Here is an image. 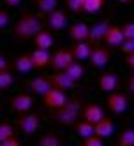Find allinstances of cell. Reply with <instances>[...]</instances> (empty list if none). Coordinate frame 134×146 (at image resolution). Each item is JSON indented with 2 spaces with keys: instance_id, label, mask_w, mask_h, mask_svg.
<instances>
[{
  "instance_id": "60d3db41",
  "label": "cell",
  "mask_w": 134,
  "mask_h": 146,
  "mask_svg": "<svg viewBox=\"0 0 134 146\" xmlns=\"http://www.w3.org/2000/svg\"><path fill=\"white\" fill-rule=\"evenodd\" d=\"M0 92H2V90H0Z\"/></svg>"
},
{
  "instance_id": "7c38bea8",
  "label": "cell",
  "mask_w": 134,
  "mask_h": 146,
  "mask_svg": "<svg viewBox=\"0 0 134 146\" xmlns=\"http://www.w3.org/2000/svg\"><path fill=\"white\" fill-rule=\"evenodd\" d=\"M102 116H106L104 114V109H102L99 104H95V102H88V104H85V108H83V120H87L88 123H97Z\"/></svg>"
},
{
  "instance_id": "74e56055",
  "label": "cell",
  "mask_w": 134,
  "mask_h": 146,
  "mask_svg": "<svg viewBox=\"0 0 134 146\" xmlns=\"http://www.w3.org/2000/svg\"><path fill=\"white\" fill-rule=\"evenodd\" d=\"M5 69H9V64H7V60L0 55V70H5Z\"/></svg>"
},
{
  "instance_id": "3957f363",
  "label": "cell",
  "mask_w": 134,
  "mask_h": 146,
  "mask_svg": "<svg viewBox=\"0 0 134 146\" xmlns=\"http://www.w3.org/2000/svg\"><path fill=\"white\" fill-rule=\"evenodd\" d=\"M41 127V118L35 113H21L18 118V129L25 135H34Z\"/></svg>"
},
{
  "instance_id": "f1b7e54d",
  "label": "cell",
  "mask_w": 134,
  "mask_h": 146,
  "mask_svg": "<svg viewBox=\"0 0 134 146\" xmlns=\"http://www.w3.org/2000/svg\"><path fill=\"white\" fill-rule=\"evenodd\" d=\"M13 134H16L14 125L7 123V121H2V123H0V143H2L4 139H7L9 135H13Z\"/></svg>"
},
{
  "instance_id": "5b68a950",
  "label": "cell",
  "mask_w": 134,
  "mask_h": 146,
  "mask_svg": "<svg viewBox=\"0 0 134 146\" xmlns=\"http://www.w3.org/2000/svg\"><path fill=\"white\" fill-rule=\"evenodd\" d=\"M90 64L97 67V69H102V67H106L109 64V60H111V51L106 48V46H92V51H90Z\"/></svg>"
},
{
  "instance_id": "4fadbf2b",
  "label": "cell",
  "mask_w": 134,
  "mask_h": 146,
  "mask_svg": "<svg viewBox=\"0 0 134 146\" xmlns=\"http://www.w3.org/2000/svg\"><path fill=\"white\" fill-rule=\"evenodd\" d=\"M113 132H115V125H113V120L108 116H102L97 123H94V134L102 139L111 137Z\"/></svg>"
},
{
  "instance_id": "ac0fdd59",
  "label": "cell",
  "mask_w": 134,
  "mask_h": 146,
  "mask_svg": "<svg viewBox=\"0 0 134 146\" xmlns=\"http://www.w3.org/2000/svg\"><path fill=\"white\" fill-rule=\"evenodd\" d=\"M71 51H73V56H74V60H78V62H83V60H88V56H90L92 44L88 42V40H76V42H74V46L71 48Z\"/></svg>"
},
{
  "instance_id": "ffe728a7",
  "label": "cell",
  "mask_w": 134,
  "mask_h": 146,
  "mask_svg": "<svg viewBox=\"0 0 134 146\" xmlns=\"http://www.w3.org/2000/svg\"><path fill=\"white\" fill-rule=\"evenodd\" d=\"M88 30H90V27L87 23L78 21V23L69 27V37L73 39L74 42H76V40H87L88 39Z\"/></svg>"
},
{
  "instance_id": "30bf717a",
  "label": "cell",
  "mask_w": 134,
  "mask_h": 146,
  "mask_svg": "<svg viewBox=\"0 0 134 146\" xmlns=\"http://www.w3.org/2000/svg\"><path fill=\"white\" fill-rule=\"evenodd\" d=\"M49 81H51V85H53L55 88H60V90H73L78 83L71 78L65 70H57V72H53V74L49 76Z\"/></svg>"
},
{
  "instance_id": "9c48e42d",
  "label": "cell",
  "mask_w": 134,
  "mask_h": 146,
  "mask_svg": "<svg viewBox=\"0 0 134 146\" xmlns=\"http://www.w3.org/2000/svg\"><path fill=\"white\" fill-rule=\"evenodd\" d=\"M109 21L108 19H101V21H97L95 25H92L90 30H88V42L92 46H99L104 42V34H106V28H108Z\"/></svg>"
},
{
  "instance_id": "4dcf8cb0",
  "label": "cell",
  "mask_w": 134,
  "mask_h": 146,
  "mask_svg": "<svg viewBox=\"0 0 134 146\" xmlns=\"http://www.w3.org/2000/svg\"><path fill=\"white\" fill-rule=\"evenodd\" d=\"M83 4L85 0H67V9L73 13H83Z\"/></svg>"
},
{
  "instance_id": "4316f807",
  "label": "cell",
  "mask_w": 134,
  "mask_h": 146,
  "mask_svg": "<svg viewBox=\"0 0 134 146\" xmlns=\"http://www.w3.org/2000/svg\"><path fill=\"white\" fill-rule=\"evenodd\" d=\"M35 5L39 7V11L41 13H51V11H55L57 5H58V0H35Z\"/></svg>"
},
{
  "instance_id": "52a82bcc",
  "label": "cell",
  "mask_w": 134,
  "mask_h": 146,
  "mask_svg": "<svg viewBox=\"0 0 134 146\" xmlns=\"http://www.w3.org/2000/svg\"><path fill=\"white\" fill-rule=\"evenodd\" d=\"M9 106H11V109L18 114H21V113H28L30 109H32L34 106V97L30 95V93H16V95L9 100Z\"/></svg>"
},
{
  "instance_id": "d590c367",
  "label": "cell",
  "mask_w": 134,
  "mask_h": 146,
  "mask_svg": "<svg viewBox=\"0 0 134 146\" xmlns=\"http://www.w3.org/2000/svg\"><path fill=\"white\" fill-rule=\"evenodd\" d=\"M125 65L131 70H134V51H132V53H129V55H125Z\"/></svg>"
},
{
  "instance_id": "9a60e30c",
  "label": "cell",
  "mask_w": 134,
  "mask_h": 146,
  "mask_svg": "<svg viewBox=\"0 0 134 146\" xmlns=\"http://www.w3.org/2000/svg\"><path fill=\"white\" fill-rule=\"evenodd\" d=\"M30 58H32V65L34 69H44L51 64V55H49V49H34L30 53Z\"/></svg>"
},
{
  "instance_id": "e575fe53",
  "label": "cell",
  "mask_w": 134,
  "mask_h": 146,
  "mask_svg": "<svg viewBox=\"0 0 134 146\" xmlns=\"http://www.w3.org/2000/svg\"><path fill=\"white\" fill-rule=\"evenodd\" d=\"M0 146H19V139L13 134V135H9L7 139H4L2 143H0Z\"/></svg>"
},
{
  "instance_id": "83f0119b",
  "label": "cell",
  "mask_w": 134,
  "mask_h": 146,
  "mask_svg": "<svg viewBox=\"0 0 134 146\" xmlns=\"http://www.w3.org/2000/svg\"><path fill=\"white\" fill-rule=\"evenodd\" d=\"M14 83V76L9 72V69H5V70H0V90H5V88H9Z\"/></svg>"
},
{
  "instance_id": "484cf974",
  "label": "cell",
  "mask_w": 134,
  "mask_h": 146,
  "mask_svg": "<svg viewBox=\"0 0 134 146\" xmlns=\"http://www.w3.org/2000/svg\"><path fill=\"white\" fill-rule=\"evenodd\" d=\"M60 137L58 135H55V134H43L39 137V146H60Z\"/></svg>"
},
{
  "instance_id": "6da1fadb",
  "label": "cell",
  "mask_w": 134,
  "mask_h": 146,
  "mask_svg": "<svg viewBox=\"0 0 134 146\" xmlns=\"http://www.w3.org/2000/svg\"><path fill=\"white\" fill-rule=\"evenodd\" d=\"M39 30H43V23L34 13H21L18 16V21L14 23L13 35L16 40H30Z\"/></svg>"
},
{
  "instance_id": "8fae6325",
  "label": "cell",
  "mask_w": 134,
  "mask_h": 146,
  "mask_svg": "<svg viewBox=\"0 0 134 146\" xmlns=\"http://www.w3.org/2000/svg\"><path fill=\"white\" fill-rule=\"evenodd\" d=\"M97 85H99V90L104 92V93H109L113 90H117L118 86V76L111 70H104L99 74V79H97Z\"/></svg>"
},
{
  "instance_id": "1f68e13d",
  "label": "cell",
  "mask_w": 134,
  "mask_h": 146,
  "mask_svg": "<svg viewBox=\"0 0 134 146\" xmlns=\"http://www.w3.org/2000/svg\"><path fill=\"white\" fill-rule=\"evenodd\" d=\"M118 48H120L122 53H125V55L132 53V51H134V39H123Z\"/></svg>"
},
{
  "instance_id": "5bb4252c",
  "label": "cell",
  "mask_w": 134,
  "mask_h": 146,
  "mask_svg": "<svg viewBox=\"0 0 134 146\" xmlns=\"http://www.w3.org/2000/svg\"><path fill=\"white\" fill-rule=\"evenodd\" d=\"M123 40V34H122V28L118 25H108L106 28V34H104V42L111 48H118L120 42Z\"/></svg>"
},
{
  "instance_id": "d6a6232c",
  "label": "cell",
  "mask_w": 134,
  "mask_h": 146,
  "mask_svg": "<svg viewBox=\"0 0 134 146\" xmlns=\"http://www.w3.org/2000/svg\"><path fill=\"white\" fill-rule=\"evenodd\" d=\"M123 39H134V23H125L122 27Z\"/></svg>"
},
{
  "instance_id": "e0dca14e",
  "label": "cell",
  "mask_w": 134,
  "mask_h": 146,
  "mask_svg": "<svg viewBox=\"0 0 134 146\" xmlns=\"http://www.w3.org/2000/svg\"><path fill=\"white\" fill-rule=\"evenodd\" d=\"M48 25L53 30H64L67 27V14L64 11H60V9L48 13Z\"/></svg>"
},
{
  "instance_id": "836d02e7",
  "label": "cell",
  "mask_w": 134,
  "mask_h": 146,
  "mask_svg": "<svg viewBox=\"0 0 134 146\" xmlns=\"http://www.w3.org/2000/svg\"><path fill=\"white\" fill-rule=\"evenodd\" d=\"M9 21H11V16H9V13L5 11V9H0V30L5 28L9 25Z\"/></svg>"
},
{
  "instance_id": "f35d334b",
  "label": "cell",
  "mask_w": 134,
  "mask_h": 146,
  "mask_svg": "<svg viewBox=\"0 0 134 146\" xmlns=\"http://www.w3.org/2000/svg\"><path fill=\"white\" fill-rule=\"evenodd\" d=\"M127 85H129V90L134 93V72H132V74L129 76V81H127Z\"/></svg>"
},
{
  "instance_id": "d4e9b609",
  "label": "cell",
  "mask_w": 134,
  "mask_h": 146,
  "mask_svg": "<svg viewBox=\"0 0 134 146\" xmlns=\"http://www.w3.org/2000/svg\"><path fill=\"white\" fill-rule=\"evenodd\" d=\"M102 5H104V0H85L83 4V13H88V14H94V13H99Z\"/></svg>"
},
{
  "instance_id": "8d00e7d4",
  "label": "cell",
  "mask_w": 134,
  "mask_h": 146,
  "mask_svg": "<svg viewBox=\"0 0 134 146\" xmlns=\"http://www.w3.org/2000/svg\"><path fill=\"white\" fill-rule=\"evenodd\" d=\"M4 4L7 7H18L19 4H21V0H4Z\"/></svg>"
},
{
  "instance_id": "603a6c76",
  "label": "cell",
  "mask_w": 134,
  "mask_h": 146,
  "mask_svg": "<svg viewBox=\"0 0 134 146\" xmlns=\"http://www.w3.org/2000/svg\"><path fill=\"white\" fill-rule=\"evenodd\" d=\"M118 146H134V129H123L117 139Z\"/></svg>"
},
{
  "instance_id": "44dd1931",
  "label": "cell",
  "mask_w": 134,
  "mask_h": 146,
  "mask_svg": "<svg viewBox=\"0 0 134 146\" xmlns=\"http://www.w3.org/2000/svg\"><path fill=\"white\" fill-rule=\"evenodd\" d=\"M14 69H16V72H21V74H27V72L32 70L34 65H32L30 53H25V55L16 56V60H14Z\"/></svg>"
},
{
  "instance_id": "8992f818",
  "label": "cell",
  "mask_w": 134,
  "mask_h": 146,
  "mask_svg": "<svg viewBox=\"0 0 134 146\" xmlns=\"http://www.w3.org/2000/svg\"><path fill=\"white\" fill-rule=\"evenodd\" d=\"M67 100V95L64 93V90H60V88H55V86H51L44 95H43V104L46 108L49 109H58L60 106H64V102Z\"/></svg>"
},
{
  "instance_id": "ba28073f",
  "label": "cell",
  "mask_w": 134,
  "mask_h": 146,
  "mask_svg": "<svg viewBox=\"0 0 134 146\" xmlns=\"http://www.w3.org/2000/svg\"><path fill=\"white\" fill-rule=\"evenodd\" d=\"M74 62V56H73V51L71 49H58L55 51L53 55H51V67H53L55 70H65L71 64Z\"/></svg>"
},
{
  "instance_id": "cb8c5ba5",
  "label": "cell",
  "mask_w": 134,
  "mask_h": 146,
  "mask_svg": "<svg viewBox=\"0 0 134 146\" xmlns=\"http://www.w3.org/2000/svg\"><path fill=\"white\" fill-rule=\"evenodd\" d=\"M74 132L79 135L81 139H83V137H87V135L94 134V125H92V123H88L87 120H83V121H78V123H74Z\"/></svg>"
},
{
  "instance_id": "7402d4cb",
  "label": "cell",
  "mask_w": 134,
  "mask_h": 146,
  "mask_svg": "<svg viewBox=\"0 0 134 146\" xmlns=\"http://www.w3.org/2000/svg\"><path fill=\"white\" fill-rule=\"evenodd\" d=\"M65 72H67V74H69L71 78H73V79H74L76 83H78V81H79L81 78L85 76V67L81 65L79 62H76V60H74L73 64H71V65H69V67L65 69Z\"/></svg>"
},
{
  "instance_id": "2e32d148",
  "label": "cell",
  "mask_w": 134,
  "mask_h": 146,
  "mask_svg": "<svg viewBox=\"0 0 134 146\" xmlns=\"http://www.w3.org/2000/svg\"><path fill=\"white\" fill-rule=\"evenodd\" d=\"M51 86H53V85H51L49 78H46V76H37V78H34L32 81L28 83L30 92H32L34 95H41V97H43Z\"/></svg>"
},
{
  "instance_id": "277c9868",
  "label": "cell",
  "mask_w": 134,
  "mask_h": 146,
  "mask_svg": "<svg viewBox=\"0 0 134 146\" xmlns=\"http://www.w3.org/2000/svg\"><path fill=\"white\" fill-rule=\"evenodd\" d=\"M106 106L111 113H115V114H122V113H125V109L129 108V99L125 93H122V92H109L108 93V99H106Z\"/></svg>"
},
{
  "instance_id": "ab89813d",
  "label": "cell",
  "mask_w": 134,
  "mask_h": 146,
  "mask_svg": "<svg viewBox=\"0 0 134 146\" xmlns=\"http://www.w3.org/2000/svg\"><path fill=\"white\" fill-rule=\"evenodd\" d=\"M117 2H120V4H129V2H132V0H117Z\"/></svg>"
},
{
  "instance_id": "7a4b0ae2",
  "label": "cell",
  "mask_w": 134,
  "mask_h": 146,
  "mask_svg": "<svg viewBox=\"0 0 134 146\" xmlns=\"http://www.w3.org/2000/svg\"><path fill=\"white\" fill-rule=\"evenodd\" d=\"M79 109H81V102L78 99H67L64 102V106H60L58 109L53 111V120L60 125H65V127L74 125L78 120Z\"/></svg>"
},
{
  "instance_id": "f546056e",
  "label": "cell",
  "mask_w": 134,
  "mask_h": 146,
  "mask_svg": "<svg viewBox=\"0 0 134 146\" xmlns=\"http://www.w3.org/2000/svg\"><path fill=\"white\" fill-rule=\"evenodd\" d=\"M83 146H102V137L95 134H90L87 137H83Z\"/></svg>"
},
{
  "instance_id": "d6986e66",
  "label": "cell",
  "mask_w": 134,
  "mask_h": 146,
  "mask_svg": "<svg viewBox=\"0 0 134 146\" xmlns=\"http://www.w3.org/2000/svg\"><path fill=\"white\" fill-rule=\"evenodd\" d=\"M35 48H41V49H49L53 48L55 44V39H53V34H49L48 30H39V32L32 37Z\"/></svg>"
}]
</instances>
